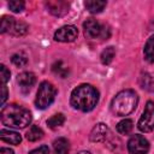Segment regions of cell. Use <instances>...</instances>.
Returning a JSON list of instances; mask_svg holds the SVG:
<instances>
[{"instance_id": "7a4b0ae2", "label": "cell", "mask_w": 154, "mask_h": 154, "mask_svg": "<svg viewBox=\"0 0 154 154\" xmlns=\"http://www.w3.org/2000/svg\"><path fill=\"white\" fill-rule=\"evenodd\" d=\"M0 118L4 125L16 129H24L31 122V113L24 106L11 103L2 107Z\"/></svg>"}, {"instance_id": "9c48e42d", "label": "cell", "mask_w": 154, "mask_h": 154, "mask_svg": "<svg viewBox=\"0 0 154 154\" xmlns=\"http://www.w3.org/2000/svg\"><path fill=\"white\" fill-rule=\"evenodd\" d=\"M108 136H109L108 126L103 123H99L90 131L89 138H90L91 142H102V141H106Z\"/></svg>"}, {"instance_id": "6da1fadb", "label": "cell", "mask_w": 154, "mask_h": 154, "mask_svg": "<svg viewBox=\"0 0 154 154\" xmlns=\"http://www.w3.org/2000/svg\"><path fill=\"white\" fill-rule=\"evenodd\" d=\"M70 101L73 108L89 112L99 101V91L90 84H81L72 90Z\"/></svg>"}, {"instance_id": "7c38bea8", "label": "cell", "mask_w": 154, "mask_h": 154, "mask_svg": "<svg viewBox=\"0 0 154 154\" xmlns=\"http://www.w3.org/2000/svg\"><path fill=\"white\" fill-rule=\"evenodd\" d=\"M0 138L6 142V143H10V144H19L20 141H22V137L18 132L16 131H12V130H6V129H2L0 131Z\"/></svg>"}, {"instance_id": "603a6c76", "label": "cell", "mask_w": 154, "mask_h": 154, "mask_svg": "<svg viewBox=\"0 0 154 154\" xmlns=\"http://www.w3.org/2000/svg\"><path fill=\"white\" fill-rule=\"evenodd\" d=\"M11 60H12V63H13L16 66H18V67L25 66V65H26V63H28L26 57H25V55H23L22 53L13 54V55H12V58H11Z\"/></svg>"}, {"instance_id": "5bb4252c", "label": "cell", "mask_w": 154, "mask_h": 154, "mask_svg": "<svg viewBox=\"0 0 154 154\" xmlns=\"http://www.w3.org/2000/svg\"><path fill=\"white\" fill-rule=\"evenodd\" d=\"M28 30H29V26H28L26 23L19 22V20H16L14 19V22H13V24H12L8 34H11L13 36H23V35H25L28 32Z\"/></svg>"}, {"instance_id": "7402d4cb", "label": "cell", "mask_w": 154, "mask_h": 154, "mask_svg": "<svg viewBox=\"0 0 154 154\" xmlns=\"http://www.w3.org/2000/svg\"><path fill=\"white\" fill-rule=\"evenodd\" d=\"M14 22L13 17H8V16H4L1 18V24H0V31L1 32H8L12 24Z\"/></svg>"}, {"instance_id": "cb8c5ba5", "label": "cell", "mask_w": 154, "mask_h": 154, "mask_svg": "<svg viewBox=\"0 0 154 154\" xmlns=\"http://www.w3.org/2000/svg\"><path fill=\"white\" fill-rule=\"evenodd\" d=\"M24 6H25L24 1H20V0H11V1L8 2L10 10L13 11V12H16V13L22 12V11L24 10Z\"/></svg>"}, {"instance_id": "30bf717a", "label": "cell", "mask_w": 154, "mask_h": 154, "mask_svg": "<svg viewBox=\"0 0 154 154\" xmlns=\"http://www.w3.org/2000/svg\"><path fill=\"white\" fill-rule=\"evenodd\" d=\"M17 82H18L20 89H22L24 93H26V91H29V90L31 89V87L35 84L36 77H35V75H34L32 72H22V73L18 75Z\"/></svg>"}, {"instance_id": "8fae6325", "label": "cell", "mask_w": 154, "mask_h": 154, "mask_svg": "<svg viewBox=\"0 0 154 154\" xmlns=\"http://www.w3.org/2000/svg\"><path fill=\"white\" fill-rule=\"evenodd\" d=\"M46 6L48 11L57 17H61L69 11V4L65 1H48L46 2Z\"/></svg>"}, {"instance_id": "3957f363", "label": "cell", "mask_w": 154, "mask_h": 154, "mask_svg": "<svg viewBox=\"0 0 154 154\" xmlns=\"http://www.w3.org/2000/svg\"><path fill=\"white\" fill-rule=\"evenodd\" d=\"M138 103L137 94L131 89H125L119 91L111 102V111L118 117H124L130 114Z\"/></svg>"}, {"instance_id": "4fadbf2b", "label": "cell", "mask_w": 154, "mask_h": 154, "mask_svg": "<svg viewBox=\"0 0 154 154\" xmlns=\"http://www.w3.org/2000/svg\"><path fill=\"white\" fill-rule=\"evenodd\" d=\"M54 154H69L70 152V142L65 137H59L53 142Z\"/></svg>"}, {"instance_id": "d6986e66", "label": "cell", "mask_w": 154, "mask_h": 154, "mask_svg": "<svg viewBox=\"0 0 154 154\" xmlns=\"http://www.w3.org/2000/svg\"><path fill=\"white\" fill-rule=\"evenodd\" d=\"M42 137H43V131H42L41 128H38V126H36V125H32V126L29 129V131L26 132V138H28L29 141H31V142L38 141V140H41Z\"/></svg>"}, {"instance_id": "484cf974", "label": "cell", "mask_w": 154, "mask_h": 154, "mask_svg": "<svg viewBox=\"0 0 154 154\" xmlns=\"http://www.w3.org/2000/svg\"><path fill=\"white\" fill-rule=\"evenodd\" d=\"M29 154H49V148H48V146H41V147L29 152Z\"/></svg>"}, {"instance_id": "d4e9b609", "label": "cell", "mask_w": 154, "mask_h": 154, "mask_svg": "<svg viewBox=\"0 0 154 154\" xmlns=\"http://www.w3.org/2000/svg\"><path fill=\"white\" fill-rule=\"evenodd\" d=\"M0 67H1V83H2V84H6L7 81L10 79V76H11L10 70H8L5 65H1Z\"/></svg>"}, {"instance_id": "9a60e30c", "label": "cell", "mask_w": 154, "mask_h": 154, "mask_svg": "<svg viewBox=\"0 0 154 154\" xmlns=\"http://www.w3.org/2000/svg\"><path fill=\"white\" fill-rule=\"evenodd\" d=\"M87 10L90 13H99L101 12L105 7H106V1H101V0H88L84 2Z\"/></svg>"}, {"instance_id": "44dd1931", "label": "cell", "mask_w": 154, "mask_h": 154, "mask_svg": "<svg viewBox=\"0 0 154 154\" xmlns=\"http://www.w3.org/2000/svg\"><path fill=\"white\" fill-rule=\"evenodd\" d=\"M64 122H65L64 114H63V113H57V114L52 116V117L47 120V124H48V126H49L51 129H57V128L61 126V125L64 124Z\"/></svg>"}, {"instance_id": "4316f807", "label": "cell", "mask_w": 154, "mask_h": 154, "mask_svg": "<svg viewBox=\"0 0 154 154\" xmlns=\"http://www.w3.org/2000/svg\"><path fill=\"white\" fill-rule=\"evenodd\" d=\"M7 99V88H6V84H2L1 85V105L5 103Z\"/></svg>"}, {"instance_id": "e0dca14e", "label": "cell", "mask_w": 154, "mask_h": 154, "mask_svg": "<svg viewBox=\"0 0 154 154\" xmlns=\"http://www.w3.org/2000/svg\"><path fill=\"white\" fill-rule=\"evenodd\" d=\"M114 55H116V49H114V47L109 46V47L105 48V49L102 51L101 55H100L101 63H102V64H105V65L111 64V63H112V60H113V58H114Z\"/></svg>"}, {"instance_id": "f1b7e54d", "label": "cell", "mask_w": 154, "mask_h": 154, "mask_svg": "<svg viewBox=\"0 0 154 154\" xmlns=\"http://www.w3.org/2000/svg\"><path fill=\"white\" fill-rule=\"evenodd\" d=\"M78 154H91L90 152H87V150H83V152H79Z\"/></svg>"}, {"instance_id": "277c9868", "label": "cell", "mask_w": 154, "mask_h": 154, "mask_svg": "<svg viewBox=\"0 0 154 154\" xmlns=\"http://www.w3.org/2000/svg\"><path fill=\"white\" fill-rule=\"evenodd\" d=\"M55 95H57L55 87L51 82H48V81L42 82L40 84V87H38L37 93H36V99H35L36 107L40 108V109L47 108L54 101Z\"/></svg>"}, {"instance_id": "8992f818", "label": "cell", "mask_w": 154, "mask_h": 154, "mask_svg": "<svg viewBox=\"0 0 154 154\" xmlns=\"http://www.w3.org/2000/svg\"><path fill=\"white\" fill-rule=\"evenodd\" d=\"M138 129L143 132H149L154 129V102L148 101L144 111L138 120Z\"/></svg>"}, {"instance_id": "83f0119b", "label": "cell", "mask_w": 154, "mask_h": 154, "mask_svg": "<svg viewBox=\"0 0 154 154\" xmlns=\"http://www.w3.org/2000/svg\"><path fill=\"white\" fill-rule=\"evenodd\" d=\"M0 154H14V152H13L12 149H10V148L2 147V148L0 149Z\"/></svg>"}, {"instance_id": "ffe728a7", "label": "cell", "mask_w": 154, "mask_h": 154, "mask_svg": "<svg viewBox=\"0 0 154 154\" xmlns=\"http://www.w3.org/2000/svg\"><path fill=\"white\" fill-rule=\"evenodd\" d=\"M52 70H53V72H54L55 75L60 76L61 78H65V77H67V75H69V67H67L66 65H64L63 61H55V63L52 65Z\"/></svg>"}, {"instance_id": "ba28073f", "label": "cell", "mask_w": 154, "mask_h": 154, "mask_svg": "<svg viewBox=\"0 0 154 154\" xmlns=\"http://www.w3.org/2000/svg\"><path fill=\"white\" fill-rule=\"evenodd\" d=\"M78 30L75 25H64L54 34V40L59 42H72L77 38Z\"/></svg>"}, {"instance_id": "52a82bcc", "label": "cell", "mask_w": 154, "mask_h": 154, "mask_svg": "<svg viewBox=\"0 0 154 154\" xmlns=\"http://www.w3.org/2000/svg\"><path fill=\"white\" fill-rule=\"evenodd\" d=\"M128 150L130 154H147L149 150V142L142 135H134L128 141Z\"/></svg>"}, {"instance_id": "2e32d148", "label": "cell", "mask_w": 154, "mask_h": 154, "mask_svg": "<svg viewBox=\"0 0 154 154\" xmlns=\"http://www.w3.org/2000/svg\"><path fill=\"white\" fill-rule=\"evenodd\" d=\"M143 53H144V58L147 61L154 63V35H152L147 40V42L144 45Z\"/></svg>"}, {"instance_id": "ac0fdd59", "label": "cell", "mask_w": 154, "mask_h": 154, "mask_svg": "<svg viewBox=\"0 0 154 154\" xmlns=\"http://www.w3.org/2000/svg\"><path fill=\"white\" fill-rule=\"evenodd\" d=\"M134 128V123L131 119H123L122 122H119L117 124V131L122 135H128L131 132Z\"/></svg>"}, {"instance_id": "5b68a950", "label": "cell", "mask_w": 154, "mask_h": 154, "mask_svg": "<svg viewBox=\"0 0 154 154\" xmlns=\"http://www.w3.org/2000/svg\"><path fill=\"white\" fill-rule=\"evenodd\" d=\"M83 29H84V35L89 38H96V37H101V38H108L109 36V29L106 26H102L96 19H87L83 23Z\"/></svg>"}]
</instances>
